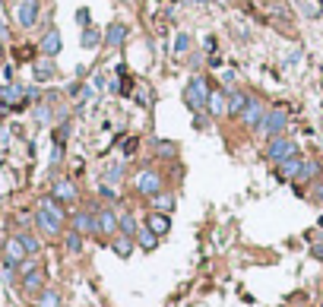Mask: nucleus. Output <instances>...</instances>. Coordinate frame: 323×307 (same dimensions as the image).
Masks as SVG:
<instances>
[{
    "mask_svg": "<svg viewBox=\"0 0 323 307\" xmlns=\"http://www.w3.org/2000/svg\"><path fill=\"white\" fill-rule=\"evenodd\" d=\"M194 4H209V0H194Z\"/></svg>",
    "mask_w": 323,
    "mask_h": 307,
    "instance_id": "obj_40",
    "label": "nucleus"
},
{
    "mask_svg": "<svg viewBox=\"0 0 323 307\" xmlns=\"http://www.w3.org/2000/svg\"><path fill=\"white\" fill-rule=\"evenodd\" d=\"M16 19H19V26H23V29H32L35 19H38V0H19Z\"/></svg>",
    "mask_w": 323,
    "mask_h": 307,
    "instance_id": "obj_5",
    "label": "nucleus"
},
{
    "mask_svg": "<svg viewBox=\"0 0 323 307\" xmlns=\"http://www.w3.org/2000/svg\"><path fill=\"white\" fill-rule=\"evenodd\" d=\"M111 250H114L118 257H130V254H133V238H130V234H121V238H114Z\"/></svg>",
    "mask_w": 323,
    "mask_h": 307,
    "instance_id": "obj_18",
    "label": "nucleus"
},
{
    "mask_svg": "<svg viewBox=\"0 0 323 307\" xmlns=\"http://www.w3.org/2000/svg\"><path fill=\"white\" fill-rule=\"evenodd\" d=\"M225 4H232V0H225Z\"/></svg>",
    "mask_w": 323,
    "mask_h": 307,
    "instance_id": "obj_42",
    "label": "nucleus"
},
{
    "mask_svg": "<svg viewBox=\"0 0 323 307\" xmlns=\"http://www.w3.org/2000/svg\"><path fill=\"white\" fill-rule=\"evenodd\" d=\"M146 225H149L152 231H156V234H159V238H162V234H168V231H171V219H168V215H165V212H152Z\"/></svg>",
    "mask_w": 323,
    "mask_h": 307,
    "instance_id": "obj_13",
    "label": "nucleus"
},
{
    "mask_svg": "<svg viewBox=\"0 0 323 307\" xmlns=\"http://www.w3.org/2000/svg\"><path fill=\"white\" fill-rule=\"evenodd\" d=\"M61 32H57V29H48L45 32V42H42V54H45V57H57V54H61Z\"/></svg>",
    "mask_w": 323,
    "mask_h": 307,
    "instance_id": "obj_10",
    "label": "nucleus"
},
{
    "mask_svg": "<svg viewBox=\"0 0 323 307\" xmlns=\"http://www.w3.org/2000/svg\"><path fill=\"white\" fill-rule=\"evenodd\" d=\"M13 79V70L10 67H4V73H0V83H10Z\"/></svg>",
    "mask_w": 323,
    "mask_h": 307,
    "instance_id": "obj_35",
    "label": "nucleus"
},
{
    "mask_svg": "<svg viewBox=\"0 0 323 307\" xmlns=\"http://www.w3.org/2000/svg\"><path fill=\"white\" fill-rule=\"evenodd\" d=\"M76 19H80V23L86 26V23H89V10H80V13H76Z\"/></svg>",
    "mask_w": 323,
    "mask_h": 307,
    "instance_id": "obj_37",
    "label": "nucleus"
},
{
    "mask_svg": "<svg viewBox=\"0 0 323 307\" xmlns=\"http://www.w3.org/2000/svg\"><path fill=\"white\" fill-rule=\"evenodd\" d=\"M263 114H266V105L263 101H247V108L241 111V120H244V127H260V120H263Z\"/></svg>",
    "mask_w": 323,
    "mask_h": 307,
    "instance_id": "obj_6",
    "label": "nucleus"
},
{
    "mask_svg": "<svg viewBox=\"0 0 323 307\" xmlns=\"http://www.w3.org/2000/svg\"><path fill=\"white\" fill-rule=\"evenodd\" d=\"M99 231H102V234H118V212L102 209V212H99Z\"/></svg>",
    "mask_w": 323,
    "mask_h": 307,
    "instance_id": "obj_12",
    "label": "nucleus"
},
{
    "mask_svg": "<svg viewBox=\"0 0 323 307\" xmlns=\"http://www.w3.org/2000/svg\"><path fill=\"white\" fill-rule=\"evenodd\" d=\"M317 174H320V165H317V161H304V165H301V174H298V177L311 180V177H317Z\"/></svg>",
    "mask_w": 323,
    "mask_h": 307,
    "instance_id": "obj_29",
    "label": "nucleus"
},
{
    "mask_svg": "<svg viewBox=\"0 0 323 307\" xmlns=\"http://www.w3.org/2000/svg\"><path fill=\"white\" fill-rule=\"evenodd\" d=\"M105 180H108V184H121V180H124V165H111L105 171Z\"/></svg>",
    "mask_w": 323,
    "mask_h": 307,
    "instance_id": "obj_28",
    "label": "nucleus"
},
{
    "mask_svg": "<svg viewBox=\"0 0 323 307\" xmlns=\"http://www.w3.org/2000/svg\"><path fill=\"white\" fill-rule=\"evenodd\" d=\"M184 101L194 108V111H203L206 101H209V92H206V79L197 76V79H190L187 89H184Z\"/></svg>",
    "mask_w": 323,
    "mask_h": 307,
    "instance_id": "obj_2",
    "label": "nucleus"
},
{
    "mask_svg": "<svg viewBox=\"0 0 323 307\" xmlns=\"http://www.w3.org/2000/svg\"><path fill=\"white\" fill-rule=\"evenodd\" d=\"M247 101H251V98H247L244 92H232V95H228V114H238L241 117V111L247 108Z\"/></svg>",
    "mask_w": 323,
    "mask_h": 307,
    "instance_id": "obj_19",
    "label": "nucleus"
},
{
    "mask_svg": "<svg viewBox=\"0 0 323 307\" xmlns=\"http://www.w3.org/2000/svg\"><path fill=\"white\" fill-rule=\"evenodd\" d=\"M156 149H159L162 155H168V152H175V142H165V139H162V142H159V146H156Z\"/></svg>",
    "mask_w": 323,
    "mask_h": 307,
    "instance_id": "obj_34",
    "label": "nucleus"
},
{
    "mask_svg": "<svg viewBox=\"0 0 323 307\" xmlns=\"http://www.w3.org/2000/svg\"><path fill=\"white\" fill-rule=\"evenodd\" d=\"M133 187H137L143 196H156V193L162 190V174H159V171H146V168H143L137 177H133Z\"/></svg>",
    "mask_w": 323,
    "mask_h": 307,
    "instance_id": "obj_4",
    "label": "nucleus"
},
{
    "mask_svg": "<svg viewBox=\"0 0 323 307\" xmlns=\"http://www.w3.org/2000/svg\"><path fill=\"white\" fill-rule=\"evenodd\" d=\"M38 307H61V295L57 292H42L38 295Z\"/></svg>",
    "mask_w": 323,
    "mask_h": 307,
    "instance_id": "obj_25",
    "label": "nucleus"
},
{
    "mask_svg": "<svg viewBox=\"0 0 323 307\" xmlns=\"http://www.w3.org/2000/svg\"><path fill=\"white\" fill-rule=\"evenodd\" d=\"M35 117L38 120H48V108H35Z\"/></svg>",
    "mask_w": 323,
    "mask_h": 307,
    "instance_id": "obj_36",
    "label": "nucleus"
},
{
    "mask_svg": "<svg viewBox=\"0 0 323 307\" xmlns=\"http://www.w3.org/2000/svg\"><path fill=\"white\" fill-rule=\"evenodd\" d=\"M314 257H320V260H323V244H314Z\"/></svg>",
    "mask_w": 323,
    "mask_h": 307,
    "instance_id": "obj_38",
    "label": "nucleus"
},
{
    "mask_svg": "<svg viewBox=\"0 0 323 307\" xmlns=\"http://www.w3.org/2000/svg\"><path fill=\"white\" fill-rule=\"evenodd\" d=\"M51 60H54V57L38 60V64H35V79H42V83H45V79H51V76H54V64H51Z\"/></svg>",
    "mask_w": 323,
    "mask_h": 307,
    "instance_id": "obj_22",
    "label": "nucleus"
},
{
    "mask_svg": "<svg viewBox=\"0 0 323 307\" xmlns=\"http://www.w3.org/2000/svg\"><path fill=\"white\" fill-rule=\"evenodd\" d=\"M118 228H121V234H130V238L137 234V222H133L130 212H121V215H118Z\"/></svg>",
    "mask_w": 323,
    "mask_h": 307,
    "instance_id": "obj_24",
    "label": "nucleus"
},
{
    "mask_svg": "<svg viewBox=\"0 0 323 307\" xmlns=\"http://www.w3.org/2000/svg\"><path fill=\"white\" fill-rule=\"evenodd\" d=\"M26 254H29L26 244L19 241V238H10V241H7V269H13L16 263H23V257H26Z\"/></svg>",
    "mask_w": 323,
    "mask_h": 307,
    "instance_id": "obj_9",
    "label": "nucleus"
},
{
    "mask_svg": "<svg viewBox=\"0 0 323 307\" xmlns=\"http://www.w3.org/2000/svg\"><path fill=\"white\" fill-rule=\"evenodd\" d=\"M73 231H80V234L99 231V212H76L73 215Z\"/></svg>",
    "mask_w": 323,
    "mask_h": 307,
    "instance_id": "obj_7",
    "label": "nucleus"
},
{
    "mask_svg": "<svg viewBox=\"0 0 323 307\" xmlns=\"http://www.w3.org/2000/svg\"><path fill=\"white\" fill-rule=\"evenodd\" d=\"M124 38H127V26H121V23L108 26V35H105L108 48H121V45H124Z\"/></svg>",
    "mask_w": 323,
    "mask_h": 307,
    "instance_id": "obj_14",
    "label": "nucleus"
},
{
    "mask_svg": "<svg viewBox=\"0 0 323 307\" xmlns=\"http://www.w3.org/2000/svg\"><path fill=\"white\" fill-rule=\"evenodd\" d=\"M175 51H178V54H187V51H190V35H187V32H181L178 38H175Z\"/></svg>",
    "mask_w": 323,
    "mask_h": 307,
    "instance_id": "obj_31",
    "label": "nucleus"
},
{
    "mask_svg": "<svg viewBox=\"0 0 323 307\" xmlns=\"http://www.w3.org/2000/svg\"><path fill=\"white\" fill-rule=\"evenodd\" d=\"M317 200H320V203H323V184H320V187H317Z\"/></svg>",
    "mask_w": 323,
    "mask_h": 307,
    "instance_id": "obj_39",
    "label": "nucleus"
},
{
    "mask_svg": "<svg viewBox=\"0 0 323 307\" xmlns=\"http://www.w3.org/2000/svg\"><path fill=\"white\" fill-rule=\"evenodd\" d=\"M206 111L213 114V117H222V114H228V95L222 92V89H213V92H209Z\"/></svg>",
    "mask_w": 323,
    "mask_h": 307,
    "instance_id": "obj_8",
    "label": "nucleus"
},
{
    "mask_svg": "<svg viewBox=\"0 0 323 307\" xmlns=\"http://www.w3.org/2000/svg\"><path fill=\"white\" fill-rule=\"evenodd\" d=\"M42 209H45L48 215H54V219L64 225V209H61V200H57V196H45V200H42Z\"/></svg>",
    "mask_w": 323,
    "mask_h": 307,
    "instance_id": "obj_17",
    "label": "nucleus"
},
{
    "mask_svg": "<svg viewBox=\"0 0 323 307\" xmlns=\"http://www.w3.org/2000/svg\"><path fill=\"white\" fill-rule=\"evenodd\" d=\"M152 206H156V212H168L171 206H175V196H171V193H156V196H152Z\"/></svg>",
    "mask_w": 323,
    "mask_h": 307,
    "instance_id": "obj_21",
    "label": "nucleus"
},
{
    "mask_svg": "<svg viewBox=\"0 0 323 307\" xmlns=\"http://www.w3.org/2000/svg\"><path fill=\"white\" fill-rule=\"evenodd\" d=\"M67 250H70V254H80V250H83V234L80 231H70L67 234Z\"/></svg>",
    "mask_w": 323,
    "mask_h": 307,
    "instance_id": "obj_26",
    "label": "nucleus"
},
{
    "mask_svg": "<svg viewBox=\"0 0 323 307\" xmlns=\"http://www.w3.org/2000/svg\"><path fill=\"white\" fill-rule=\"evenodd\" d=\"M301 155H292V158H285V161H279V174L282 177H298L301 174Z\"/></svg>",
    "mask_w": 323,
    "mask_h": 307,
    "instance_id": "obj_15",
    "label": "nucleus"
},
{
    "mask_svg": "<svg viewBox=\"0 0 323 307\" xmlns=\"http://www.w3.org/2000/svg\"><path fill=\"white\" fill-rule=\"evenodd\" d=\"M320 228H323V215H320Z\"/></svg>",
    "mask_w": 323,
    "mask_h": 307,
    "instance_id": "obj_41",
    "label": "nucleus"
},
{
    "mask_svg": "<svg viewBox=\"0 0 323 307\" xmlns=\"http://www.w3.org/2000/svg\"><path fill=\"white\" fill-rule=\"evenodd\" d=\"M54 196H57V200H76L73 180H57V184H54Z\"/></svg>",
    "mask_w": 323,
    "mask_h": 307,
    "instance_id": "obj_20",
    "label": "nucleus"
},
{
    "mask_svg": "<svg viewBox=\"0 0 323 307\" xmlns=\"http://www.w3.org/2000/svg\"><path fill=\"white\" fill-rule=\"evenodd\" d=\"M19 95H23V86H10V89H7V101H13V98H19Z\"/></svg>",
    "mask_w": 323,
    "mask_h": 307,
    "instance_id": "obj_33",
    "label": "nucleus"
},
{
    "mask_svg": "<svg viewBox=\"0 0 323 307\" xmlns=\"http://www.w3.org/2000/svg\"><path fill=\"white\" fill-rule=\"evenodd\" d=\"M137 244H140L143 250H152V247L159 244V234H156V231H152V228L146 225V228H140V231H137Z\"/></svg>",
    "mask_w": 323,
    "mask_h": 307,
    "instance_id": "obj_16",
    "label": "nucleus"
},
{
    "mask_svg": "<svg viewBox=\"0 0 323 307\" xmlns=\"http://www.w3.org/2000/svg\"><path fill=\"white\" fill-rule=\"evenodd\" d=\"M35 222H38V228H42L45 234H57V231H61V222H57L54 215H48L42 206H38V212H35Z\"/></svg>",
    "mask_w": 323,
    "mask_h": 307,
    "instance_id": "obj_11",
    "label": "nucleus"
},
{
    "mask_svg": "<svg viewBox=\"0 0 323 307\" xmlns=\"http://www.w3.org/2000/svg\"><path fill=\"white\" fill-rule=\"evenodd\" d=\"M140 149V139L137 136H130V139H124V146H121V152H124V158H130L133 152Z\"/></svg>",
    "mask_w": 323,
    "mask_h": 307,
    "instance_id": "obj_30",
    "label": "nucleus"
},
{
    "mask_svg": "<svg viewBox=\"0 0 323 307\" xmlns=\"http://www.w3.org/2000/svg\"><path fill=\"white\" fill-rule=\"evenodd\" d=\"M285 127H289V111H285L282 105H276V108H266V114H263L257 130L266 133V136H282Z\"/></svg>",
    "mask_w": 323,
    "mask_h": 307,
    "instance_id": "obj_1",
    "label": "nucleus"
},
{
    "mask_svg": "<svg viewBox=\"0 0 323 307\" xmlns=\"http://www.w3.org/2000/svg\"><path fill=\"white\" fill-rule=\"evenodd\" d=\"M99 42H102L99 29H83V48H95Z\"/></svg>",
    "mask_w": 323,
    "mask_h": 307,
    "instance_id": "obj_27",
    "label": "nucleus"
},
{
    "mask_svg": "<svg viewBox=\"0 0 323 307\" xmlns=\"http://www.w3.org/2000/svg\"><path fill=\"white\" fill-rule=\"evenodd\" d=\"M23 285H26V292H38V288H42V285H45V276H42V273H38V269H32V273H26Z\"/></svg>",
    "mask_w": 323,
    "mask_h": 307,
    "instance_id": "obj_23",
    "label": "nucleus"
},
{
    "mask_svg": "<svg viewBox=\"0 0 323 307\" xmlns=\"http://www.w3.org/2000/svg\"><path fill=\"white\" fill-rule=\"evenodd\" d=\"M19 241L26 244V250H29V254H35V250H38V241L32 238V234H19Z\"/></svg>",
    "mask_w": 323,
    "mask_h": 307,
    "instance_id": "obj_32",
    "label": "nucleus"
},
{
    "mask_svg": "<svg viewBox=\"0 0 323 307\" xmlns=\"http://www.w3.org/2000/svg\"><path fill=\"white\" fill-rule=\"evenodd\" d=\"M266 155H270V161H285V158H292V155H298V149H295V142L292 139H285V136H270V146H266Z\"/></svg>",
    "mask_w": 323,
    "mask_h": 307,
    "instance_id": "obj_3",
    "label": "nucleus"
}]
</instances>
